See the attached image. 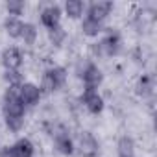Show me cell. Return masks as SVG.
Listing matches in <instances>:
<instances>
[{"label": "cell", "instance_id": "6da1fadb", "mask_svg": "<svg viewBox=\"0 0 157 157\" xmlns=\"http://www.w3.org/2000/svg\"><path fill=\"white\" fill-rule=\"evenodd\" d=\"M122 37L118 32H109L105 37L94 41L91 44V54L94 59H104V57H117L122 52Z\"/></svg>", "mask_w": 157, "mask_h": 157}, {"label": "cell", "instance_id": "7a4b0ae2", "mask_svg": "<svg viewBox=\"0 0 157 157\" xmlns=\"http://www.w3.org/2000/svg\"><path fill=\"white\" fill-rule=\"evenodd\" d=\"M67 80H68L67 68L65 67H59V65H54V67H48L43 72L39 89H41L43 94H52V93L63 89L67 85Z\"/></svg>", "mask_w": 157, "mask_h": 157}, {"label": "cell", "instance_id": "3957f363", "mask_svg": "<svg viewBox=\"0 0 157 157\" xmlns=\"http://www.w3.org/2000/svg\"><path fill=\"white\" fill-rule=\"evenodd\" d=\"M2 115H4V118L26 115V107L19 100V87H8L6 89V93L2 96Z\"/></svg>", "mask_w": 157, "mask_h": 157}, {"label": "cell", "instance_id": "277c9868", "mask_svg": "<svg viewBox=\"0 0 157 157\" xmlns=\"http://www.w3.org/2000/svg\"><path fill=\"white\" fill-rule=\"evenodd\" d=\"M74 146L78 148L82 157H96L100 153V142L91 131H80L78 139L74 140Z\"/></svg>", "mask_w": 157, "mask_h": 157}, {"label": "cell", "instance_id": "5b68a950", "mask_svg": "<svg viewBox=\"0 0 157 157\" xmlns=\"http://www.w3.org/2000/svg\"><path fill=\"white\" fill-rule=\"evenodd\" d=\"M52 144H54V150L61 155H67L70 157L74 151H76V146H74V139L68 135V131L65 128H57L54 133H52Z\"/></svg>", "mask_w": 157, "mask_h": 157}, {"label": "cell", "instance_id": "8992f818", "mask_svg": "<svg viewBox=\"0 0 157 157\" xmlns=\"http://www.w3.org/2000/svg\"><path fill=\"white\" fill-rule=\"evenodd\" d=\"M43 98V93L39 89L37 83H32V82H24L21 87H19V100L22 102V105L26 109L30 107H35Z\"/></svg>", "mask_w": 157, "mask_h": 157}, {"label": "cell", "instance_id": "52a82bcc", "mask_svg": "<svg viewBox=\"0 0 157 157\" xmlns=\"http://www.w3.org/2000/svg\"><path fill=\"white\" fill-rule=\"evenodd\" d=\"M80 102L87 109V113H91V115H100L105 107L104 96L98 91H93V89H83V93L80 96Z\"/></svg>", "mask_w": 157, "mask_h": 157}, {"label": "cell", "instance_id": "ba28073f", "mask_svg": "<svg viewBox=\"0 0 157 157\" xmlns=\"http://www.w3.org/2000/svg\"><path fill=\"white\" fill-rule=\"evenodd\" d=\"M61 17H63V11L57 4H50V6H46L39 11V21L48 32L61 26Z\"/></svg>", "mask_w": 157, "mask_h": 157}, {"label": "cell", "instance_id": "9c48e42d", "mask_svg": "<svg viewBox=\"0 0 157 157\" xmlns=\"http://www.w3.org/2000/svg\"><path fill=\"white\" fill-rule=\"evenodd\" d=\"M0 63H2L4 70H21L22 63H24V56L21 52V48L17 46H6L0 54Z\"/></svg>", "mask_w": 157, "mask_h": 157}, {"label": "cell", "instance_id": "30bf717a", "mask_svg": "<svg viewBox=\"0 0 157 157\" xmlns=\"http://www.w3.org/2000/svg\"><path fill=\"white\" fill-rule=\"evenodd\" d=\"M80 80L83 82V87H85V89L98 91V87L104 83V72H102V68L93 61V65L85 70V74L80 78Z\"/></svg>", "mask_w": 157, "mask_h": 157}, {"label": "cell", "instance_id": "8fae6325", "mask_svg": "<svg viewBox=\"0 0 157 157\" xmlns=\"http://www.w3.org/2000/svg\"><path fill=\"white\" fill-rule=\"evenodd\" d=\"M113 11V2H105V0H96V2H91L85 10L87 17L96 19L100 22H105V19L111 15Z\"/></svg>", "mask_w": 157, "mask_h": 157}, {"label": "cell", "instance_id": "7c38bea8", "mask_svg": "<svg viewBox=\"0 0 157 157\" xmlns=\"http://www.w3.org/2000/svg\"><path fill=\"white\" fill-rule=\"evenodd\" d=\"M137 94L140 96V98H151L153 96V93H155V78H153V74H142L140 78H139V82H137Z\"/></svg>", "mask_w": 157, "mask_h": 157}, {"label": "cell", "instance_id": "4fadbf2b", "mask_svg": "<svg viewBox=\"0 0 157 157\" xmlns=\"http://www.w3.org/2000/svg\"><path fill=\"white\" fill-rule=\"evenodd\" d=\"M82 33L85 35V37H91V39H94V37H98L104 30H105V24L104 22H100V21H96V19H91V17H83L82 19Z\"/></svg>", "mask_w": 157, "mask_h": 157}, {"label": "cell", "instance_id": "5bb4252c", "mask_svg": "<svg viewBox=\"0 0 157 157\" xmlns=\"http://www.w3.org/2000/svg\"><path fill=\"white\" fill-rule=\"evenodd\" d=\"M85 10H87V6H85V2H82V0H67V2L63 4V10L61 11L68 19L76 21V19H83Z\"/></svg>", "mask_w": 157, "mask_h": 157}, {"label": "cell", "instance_id": "9a60e30c", "mask_svg": "<svg viewBox=\"0 0 157 157\" xmlns=\"http://www.w3.org/2000/svg\"><path fill=\"white\" fill-rule=\"evenodd\" d=\"M11 150H13L15 157H33V153H35L33 142L30 139H26V137H22L15 144H11Z\"/></svg>", "mask_w": 157, "mask_h": 157}, {"label": "cell", "instance_id": "2e32d148", "mask_svg": "<svg viewBox=\"0 0 157 157\" xmlns=\"http://www.w3.org/2000/svg\"><path fill=\"white\" fill-rule=\"evenodd\" d=\"M117 155L118 157H135V140L129 135H122L117 140Z\"/></svg>", "mask_w": 157, "mask_h": 157}, {"label": "cell", "instance_id": "e0dca14e", "mask_svg": "<svg viewBox=\"0 0 157 157\" xmlns=\"http://www.w3.org/2000/svg\"><path fill=\"white\" fill-rule=\"evenodd\" d=\"M19 39H21L26 46H33V44L37 43V39H39V30H37V26L32 24V22H24Z\"/></svg>", "mask_w": 157, "mask_h": 157}, {"label": "cell", "instance_id": "ac0fdd59", "mask_svg": "<svg viewBox=\"0 0 157 157\" xmlns=\"http://www.w3.org/2000/svg\"><path fill=\"white\" fill-rule=\"evenodd\" d=\"M22 26H24V21L17 19V17H6V21H4V30H6V33L11 39H19L21 37Z\"/></svg>", "mask_w": 157, "mask_h": 157}, {"label": "cell", "instance_id": "d6986e66", "mask_svg": "<svg viewBox=\"0 0 157 157\" xmlns=\"http://www.w3.org/2000/svg\"><path fill=\"white\" fill-rule=\"evenodd\" d=\"M24 10H26V4L22 2V0H10V2H6V13H8V17L21 19V15L24 13Z\"/></svg>", "mask_w": 157, "mask_h": 157}, {"label": "cell", "instance_id": "ffe728a7", "mask_svg": "<svg viewBox=\"0 0 157 157\" xmlns=\"http://www.w3.org/2000/svg\"><path fill=\"white\" fill-rule=\"evenodd\" d=\"M4 80L8 82V87H21L24 83V76L21 70H6Z\"/></svg>", "mask_w": 157, "mask_h": 157}, {"label": "cell", "instance_id": "44dd1931", "mask_svg": "<svg viewBox=\"0 0 157 157\" xmlns=\"http://www.w3.org/2000/svg\"><path fill=\"white\" fill-rule=\"evenodd\" d=\"M48 41H50L52 46H61V44H65V41H67V32L63 30V26H59V28H56V30H50V32H48Z\"/></svg>", "mask_w": 157, "mask_h": 157}, {"label": "cell", "instance_id": "7402d4cb", "mask_svg": "<svg viewBox=\"0 0 157 157\" xmlns=\"http://www.w3.org/2000/svg\"><path fill=\"white\" fill-rule=\"evenodd\" d=\"M91 65H93V59H91V57H78L76 63H74V74H76L78 78H82V76L85 74V70H87Z\"/></svg>", "mask_w": 157, "mask_h": 157}]
</instances>
